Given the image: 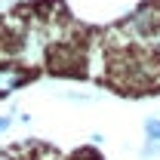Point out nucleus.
Instances as JSON below:
<instances>
[{
    "label": "nucleus",
    "instance_id": "obj_1",
    "mask_svg": "<svg viewBox=\"0 0 160 160\" xmlns=\"http://www.w3.org/2000/svg\"><path fill=\"white\" fill-rule=\"evenodd\" d=\"M129 28L139 31V34L157 31V28H160V6H157V3H145V6H139V9L132 12V19H129Z\"/></svg>",
    "mask_w": 160,
    "mask_h": 160
},
{
    "label": "nucleus",
    "instance_id": "obj_2",
    "mask_svg": "<svg viewBox=\"0 0 160 160\" xmlns=\"http://www.w3.org/2000/svg\"><path fill=\"white\" fill-rule=\"evenodd\" d=\"M25 80H28V74H25L22 68H16V65H0V96L19 89Z\"/></svg>",
    "mask_w": 160,
    "mask_h": 160
},
{
    "label": "nucleus",
    "instance_id": "obj_3",
    "mask_svg": "<svg viewBox=\"0 0 160 160\" xmlns=\"http://www.w3.org/2000/svg\"><path fill=\"white\" fill-rule=\"evenodd\" d=\"M145 136H148V145H145V154H154L160 148V117H151L145 123Z\"/></svg>",
    "mask_w": 160,
    "mask_h": 160
},
{
    "label": "nucleus",
    "instance_id": "obj_4",
    "mask_svg": "<svg viewBox=\"0 0 160 160\" xmlns=\"http://www.w3.org/2000/svg\"><path fill=\"white\" fill-rule=\"evenodd\" d=\"M6 126H9V117H0V132H3Z\"/></svg>",
    "mask_w": 160,
    "mask_h": 160
},
{
    "label": "nucleus",
    "instance_id": "obj_5",
    "mask_svg": "<svg viewBox=\"0 0 160 160\" xmlns=\"http://www.w3.org/2000/svg\"><path fill=\"white\" fill-rule=\"evenodd\" d=\"M80 160H99V157H80Z\"/></svg>",
    "mask_w": 160,
    "mask_h": 160
}]
</instances>
